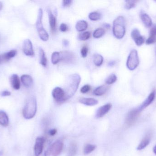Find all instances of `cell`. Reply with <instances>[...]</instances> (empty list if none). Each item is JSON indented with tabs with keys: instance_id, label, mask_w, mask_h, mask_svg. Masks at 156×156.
Listing matches in <instances>:
<instances>
[{
	"instance_id": "1",
	"label": "cell",
	"mask_w": 156,
	"mask_h": 156,
	"mask_svg": "<svg viewBox=\"0 0 156 156\" xmlns=\"http://www.w3.org/2000/svg\"><path fill=\"white\" fill-rule=\"evenodd\" d=\"M80 81V76L76 73L72 74L69 78L67 85L65 91L66 100L74 96L77 90Z\"/></svg>"
},
{
	"instance_id": "2",
	"label": "cell",
	"mask_w": 156,
	"mask_h": 156,
	"mask_svg": "<svg viewBox=\"0 0 156 156\" xmlns=\"http://www.w3.org/2000/svg\"><path fill=\"white\" fill-rule=\"evenodd\" d=\"M37 104L35 98L30 97L27 102L23 110V115L26 119H31L34 118L36 113Z\"/></svg>"
},
{
	"instance_id": "3",
	"label": "cell",
	"mask_w": 156,
	"mask_h": 156,
	"mask_svg": "<svg viewBox=\"0 0 156 156\" xmlns=\"http://www.w3.org/2000/svg\"><path fill=\"white\" fill-rule=\"evenodd\" d=\"M113 32L114 35L118 39H122L126 33L125 20L122 16H119L113 22Z\"/></svg>"
},
{
	"instance_id": "4",
	"label": "cell",
	"mask_w": 156,
	"mask_h": 156,
	"mask_svg": "<svg viewBox=\"0 0 156 156\" xmlns=\"http://www.w3.org/2000/svg\"><path fill=\"white\" fill-rule=\"evenodd\" d=\"M43 16V10L40 8L38 10V15H37L36 26L37 29L39 37L43 41H47L49 38V35L43 27V23H42Z\"/></svg>"
},
{
	"instance_id": "5",
	"label": "cell",
	"mask_w": 156,
	"mask_h": 156,
	"mask_svg": "<svg viewBox=\"0 0 156 156\" xmlns=\"http://www.w3.org/2000/svg\"><path fill=\"white\" fill-rule=\"evenodd\" d=\"M64 147L62 141L58 140L48 147L45 152L44 156H58L61 154Z\"/></svg>"
},
{
	"instance_id": "6",
	"label": "cell",
	"mask_w": 156,
	"mask_h": 156,
	"mask_svg": "<svg viewBox=\"0 0 156 156\" xmlns=\"http://www.w3.org/2000/svg\"><path fill=\"white\" fill-rule=\"evenodd\" d=\"M139 63V57L137 50L133 49L130 52L127 58L126 62L127 67L130 70H134L138 67Z\"/></svg>"
},
{
	"instance_id": "7",
	"label": "cell",
	"mask_w": 156,
	"mask_h": 156,
	"mask_svg": "<svg viewBox=\"0 0 156 156\" xmlns=\"http://www.w3.org/2000/svg\"><path fill=\"white\" fill-rule=\"evenodd\" d=\"M140 112L138 108L133 109L129 111L126 118L125 123L126 125L130 126L133 125L139 117Z\"/></svg>"
},
{
	"instance_id": "8",
	"label": "cell",
	"mask_w": 156,
	"mask_h": 156,
	"mask_svg": "<svg viewBox=\"0 0 156 156\" xmlns=\"http://www.w3.org/2000/svg\"><path fill=\"white\" fill-rule=\"evenodd\" d=\"M53 98L58 103H62L66 100L65 90L60 87H56L52 91Z\"/></svg>"
},
{
	"instance_id": "9",
	"label": "cell",
	"mask_w": 156,
	"mask_h": 156,
	"mask_svg": "<svg viewBox=\"0 0 156 156\" xmlns=\"http://www.w3.org/2000/svg\"><path fill=\"white\" fill-rule=\"evenodd\" d=\"M45 142V139L44 137H38L37 138L34 148L35 156H39L42 154Z\"/></svg>"
},
{
	"instance_id": "10",
	"label": "cell",
	"mask_w": 156,
	"mask_h": 156,
	"mask_svg": "<svg viewBox=\"0 0 156 156\" xmlns=\"http://www.w3.org/2000/svg\"><path fill=\"white\" fill-rule=\"evenodd\" d=\"M23 50L24 54L27 56H34V55L33 44L31 40L27 39L24 41L23 46Z\"/></svg>"
},
{
	"instance_id": "11",
	"label": "cell",
	"mask_w": 156,
	"mask_h": 156,
	"mask_svg": "<svg viewBox=\"0 0 156 156\" xmlns=\"http://www.w3.org/2000/svg\"><path fill=\"white\" fill-rule=\"evenodd\" d=\"M156 92L155 91L152 92L149 96H148L146 100L143 102V103L140 105V107L138 108L140 112L142 111L144 109L148 107L154 101L155 98Z\"/></svg>"
},
{
	"instance_id": "12",
	"label": "cell",
	"mask_w": 156,
	"mask_h": 156,
	"mask_svg": "<svg viewBox=\"0 0 156 156\" xmlns=\"http://www.w3.org/2000/svg\"><path fill=\"white\" fill-rule=\"evenodd\" d=\"M112 105L111 103H107L99 108L96 111L95 117L97 119L102 118L110 111L112 108Z\"/></svg>"
},
{
	"instance_id": "13",
	"label": "cell",
	"mask_w": 156,
	"mask_h": 156,
	"mask_svg": "<svg viewBox=\"0 0 156 156\" xmlns=\"http://www.w3.org/2000/svg\"><path fill=\"white\" fill-rule=\"evenodd\" d=\"M140 16L141 20L146 27H149L152 26L153 24L152 19L147 14L144 12H141Z\"/></svg>"
},
{
	"instance_id": "14",
	"label": "cell",
	"mask_w": 156,
	"mask_h": 156,
	"mask_svg": "<svg viewBox=\"0 0 156 156\" xmlns=\"http://www.w3.org/2000/svg\"><path fill=\"white\" fill-rule=\"evenodd\" d=\"M10 82L12 87L14 89L18 90L20 88V82L16 74H13L10 78Z\"/></svg>"
},
{
	"instance_id": "15",
	"label": "cell",
	"mask_w": 156,
	"mask_h": 156,
	"mask_svg": "<svg viewBox=\"0 0 156 156\" xmlns=\"http://www.w3.org/2000/svg\"><path fill=\"white\" fill-rule=\"evenodd\" d=\"M79 102L84 105L91 106H94L98 103V101L93 98H81Z\"/></svg>"
},
{
	"instance_id": "16",
	"label": "cell",
	"mask_w": 156,
	"mask_h": 156,
	"mask_svg": "<svg viewBox=\"0 0 156 156\" xmlns=\"http://www.w3.org/2000/svg\"><path fill=\"white\" fill-rule=\"evenodd\" d=\"M61 56V60L67 62H72L74 59V55L71 52L69 51H65V52L60 53Z\"/></svg>"
},
{
	"instance_id": "17",
	"label": "cell",
	"mask_w": 156,
	"mask_h": 156,
	"mask_svg": "<svg viewBox=\"0 0 156 156\" xmlns=\"http://www.w3.org/2000/svg\"><path fill=\"white\" fill-rule=\"evenodd\" d=\"M48 12L49 24H50L51 31L52 32H55L56 30V18L52 13L51 10H48Z\"/></svg>"
},
{
	"instance_id": "18",
	"label": "cell",
	"mask_w": 156,
	"mask_h": 156,
	"mask_svg": "<svg viewBox=\"0 0 156 156\" xmlns=\"http://www.w3.org/2000/svg\"><path fill=\"white\" fill-rule=\"evenodd\" d=\"M150 141H151V136L150 134L147 135L145 137L143 138V140L137 147V150L140 151L144 149L150 143Z\"/></svg>"
},
{
	"instance_id": "19",
	"label": "cell",
	"mask_w": 156,
	"mask_h": 156,
	"mask_svg": "<svg viewBox=\"0 0 156 156\" xmlns=\"http://www.w3.org/2000/svg\"><path fill=\"white\" fill-rule=\"evenodd\" d=\"M22 83L27 88L31 87L33 83V79L31 76L28 75H23L21 77Z\"/></svg>"
},
{
	"instance_id": "20",
	"label": "cell",
	"mask_w": 156,
	"mask_h": 156,
	"mask_svg": "<svg viewBox=\"0 0 156 156\" xmlns=\"http://www.w3.org/2000/svg\"><path fill=\"white\" fill-rule=\"evenodd\" d=\"M0 124L3 126H8L9 124V118L5 112L0 111Z\"/></svg>"
},
{
	"instance_id": "21",
	"label": "cell",
	"mask_w": 156,
	"mask_h": 156,
	"mask_svg": "<svg viewBox=\"0 0 156 156\" xmlns=\"http://www.w3.org/2000/svg\"><path fill=\"white\" fill-rule=\"evenodd\" d=\"M108 86L106 85H103L99 86L95 89L93 92V94L96 96H100L104 94L108 89Z\"/></svg>"
},
{
	"instance_id": "22",
	"label": "cell",
	"mask_w": 156,
	"mask_h": 156,
	"mask_svg": "<svg viewBox=\"0 0 156 156\" xmlns=\"http://www.w3.org/2000/svg\"><path fill=\"white\" fill-rule=\"evenodd\" d=\"M88 24L84 20H80L76 24V28L79 32H83L87 29Z\"/></svg>"
},
{
	"instance_id": "23",
	"label": "cell",
	"mask_w": 156,
	"mask_h": 156,
	"mask_svg": "<svg viewBox=\"0 0 156 156\" xmlns=\"http://www.w3.org/2000/svg\"><path fill=\"white\" fill-rule=\"evenodd\" d=\"M77 152V146L75 142L70 143L68 151L67 156H76Z\"/></svg>"
},
{
	"instance_id": "24",
	"label": "cell",
	"mask_w": 156,
	"mask_h": 156,
	"mask_svg": "<svg viewBox=\"0 0 156 156\" xmlns=\"http://www.w3.org/2000/svg\"><path fill=\"white\" fill-rule=\"evenodd\" d=\"M39 57L40 63L44 67H46L47 64V60L45 56V53L43 49L39 48Z\"/></svg>"
},
{
	"instance_id": "25",
	"label": "cell",
	"mask_w": 156,
	"mask_h": 156,
	"mask_svg": "<svg viewBox=\"0 0 156 156\" xmlns=\"http://www.w3.org/2000/svg\"><path fill=\"white\" fill-rule=\"evenodd\" d=\"M93 62L97 67H100L103 62V57L100 54H94L93 57Z\"/></svg>"
},
{
	"instance_id": "26",
	"label": "cell",
	"mask_w": 156,
	"mask_h": 156,
	"mask_svg": "<svg viewBox=\"0 0 156 156\" xmlns=\"http://www.w3.org/2000/svg\"><path fill=\"white\" fill-rule=\"evenodd\" d=\"M61 60V56L60 53L58 52H55L52 54L51 56V61L52 63L54 65L57 64Z\"/></svg>"
},
{
	"instance_id": "27",
	"label": "cell",
	"mask_w": 156,
	"mask_h": 156,
	"mask_svg": "<svg viewBox=\"0 0 156 156\" xmlns=\"http://www.w3.org/2000/svg\"><path fill=\"white\" fill-rule=\"evenodd\" d=\"M96 146L93 144H87L84 147L83 149V153L84 155H88L93 152Z\"/></svg>"
},
{
	"instance_id": "28",
	"label": "cell",
	"mask_w": 156,
	"mask_h": 156,
	"mask_svg": "<svg viewBox=\"0 0 156 156\" xmlns=\"http://www.w3.org/2000/svg\"><path fill=\"white\" fill-rule=\"evenodd\" d=\"M105 33V31L103 28H98L94 32L93 36L94 38H100L104 35Z\"/></svg>"
},
{
	"instance_id": "29",
	"label": "cell",
	"mask_w": 156,
	"mask_h": 156,
	"mask_svg": "<svg viewBox=\"0 0 156 156\" xmlns=\"http://www.w3.org/2000/svg\"><path fill=\"white\" fill-rule=\"evenodd\" d=\"M17 51L16 50H11L9 51V52H6V53H4L5 57V59L6 61H8L10 60L12 58H13L16 55Z\"/></svg>"
},
{
	"instance_id": "30",
	"label": "cell",
	"mask_w": 156,
	"mask_h": 156,
	"mask_svg": "<svg viewBox=\"0 0 156 156\" xmlns=\"http://www.w3.org/2000/svg\"><path fill=\"white\" fill-rule=\"evenodd\" d=\"M89 17L92 21H97L101 18V14L98 12H92L89 14Z\"/></svg>"
},
{
	"instance_id": "31",
	"label": "cell",
	"mask_w": 156,
	"mask_h": 156,
	"mask_svg": "<svg viewBox=\"0 0 156 156\" xmlns=\"http://www.w3.org/2000/svg\"><path fill=\"white\" fill-rule=\"evenodd\" d=\"M116 80H117V77L116 75L114 74H112L106 78L105 82L106 84L110 85L115 82Z\"/></svg>"
},
{
	"instance_id": "32",
	"label": "cell",
	"mask_w": 156,
	"mask_h": 156,
	"mask_svg": "<svg viewBox=\"0 0 156 156\" xmlns=\"http://www.w3.org/2000/svg\"><path fill=\"white\" fill-rule=\"evenodd\" d=\"M90 36V32L87 31V32H83V33L79 34L78 38L80 40L85 41V40L89 39Z\"/></svg>"
},
{
	"instance_id": "33",
	"label": "cell",
	"mask_w": 156,
	"mask_h": 156,
	"mask_svg": "<svg viewBox=\"0 0 156 156\" xmlns=\"http://www.w3.org/2000/svg\"><path fill=\"white\" fill-rule=\"evenodd\" d=\"M125 5V8L129 10L134 8L136 6V1H126Z\"/></svg>"
},
{
	"instance_id": "34",
	"label": "cell",
	"mask_w": 156,
	"mask_h": 156,
	"mask_svg": "<svg viewBox=\"0 0 156 156\" xmlns=\"http://www.w3.org/2000/svg\"><path fill=\"white\" fill-rule=\"evenodd\" d=\"M134 41H135L136 44L137 46H140L142 45H143V44H144L145 41V38L144 37L141 35L140 36H139V37L136 38L135 40H134Z\"/></svg>"
},
{
	"instance_id": "35",
	"label": "cell",
	"mask_w": 156,
	"mask_h": 156,
	"mask_svg": "<svg viewBox=\"0 0 156 156\" xmlns=\"http://www.w3.org/2000/svg\"><path fill=\"white\" fill-rule=\"evenodd\" d=\"M141 35L140 31L138 29H133L131 33V36L134 40Z\"/></svg>"
},
{
	"instance_id": "36",
	"label": "cell",
	"mask_w": 156,
	"mask_h": 156,
	"mask_svg": "<svg viewBox=\"0 0 156 156\" xmlns=\"http://www.w3.org/2000/svg\"><path fill=\"white\" fill-rule=\"evenodd\" d=\"M88 52V49L87 46H84L83 47L81 50V54L83 58L86 57L87 56V53Z\"/></svg>"
},
{
	"instance_id": "37",
	"label": "cell",
	"mask_w": 156,
	"mask_h": 156,
	"mask_svg": "<svg viewBox=\"0 0 156 156\" xmlns=\"http://www.w3.org/2000/svg\"><path fill=\"white\" fill-rule=\"evenodd\" d=\"M156 42V37H154L149 36V38L146 40V43L147 45H151L153 44Z\"/></svg>"
},
{
	"instance_id": "38",
	"label": "cell",
	"mask_w": 156,
	"mask_h": 156,
	"mask_svg": "<svg viewBox=\"0 0 156 156\" xmlns=\"http://www.w3.org/2000/svg\"><path fill=\"white\" fill-rule=\"evenodd\" d=\"M90 89V87L89 85H85L82 87L80 89V92L83 93H88Z\"/></svg>"
},
{
	"instance_id": "39",
	"label": "cell",
	"mask_w": 156,
	"mask_h": 156,
	"mask_svg": "<svg viewBox=\"0 0 156 156\" xmlns=\"http://www.w3.org/2000/svg\"><path fill=\"white\" fill-rule=\"evenodd\" d=\"M150 36L156 37V24H154L150 29Z\"/></svg>"
},
{
	"instance_id": "40",
	"label": "cell",
	"mask_w": 156,
	"mask_h": 156,
	"mask_svg": "<svg viewBox=\"0 0 156 156\" xmlns=\"http://www.w3.org/2000/svg\"><path fill=\"white\" fill-rule=\"evenodd\" d=\"M72 1L71 0H65L63 1V6L64 7H68L71 5L72 3Z\"/></svg>"
},
{
	"instance_id": "41",
	"label": "cell",
	"mask_w": 156,
	"mask_h": 156,
	"mask_svg": "<svg viewBox=\"0 0 156 156\" xmlns=\"http://www.w3.org/2000/svg\"><path fill=\"white\" fill-rule=\"evenodd\" d=\"M68 27L66 24H61L60 26V30H61L62 32H66L67 30Z\"/></svg>"
},
{
	"instance_id": "42",
	"label": "cell",
	"mask_w": 156,
	"mask_h": 156,
	"mask_svg": "<svg viewBox=\"0 0 156 156\" xmlns=\"http://www.w3.org/2000/svg\"><path fill=\"white\" fill-rule=\"evenodd\" d=\"M11 94V93L8 91H3L0 93V95L2 97H7V96H10Z\"/></svg>"
},
{
	"instance_id": "43",
	"label": "cell",
	"mask_w": 156,
	"mask_h": 156,
	"mask_svg": "<svg viewBox=\"0 0 156 156\" xmlns=\"http://www.w3.org/2000/svg\"><path fill=\"white\" fill-rule=\"evenodd\" d=\"M5 62H7V61L5 59L4 55V54L2 55H0V64Z\"/></svg>"
},
{
	"instance_id": "44",
	"label": "cell",
	"mask_w": 156,
	"mask_h": 156,
	"mask_svg": "<svg viewBox=\"0 0 156 156\" xmlns=\"http://www.w3.org/2000/svg\"><path fill=\"white\" fill-rule=\"evenodd\" d=\"M57 130L56 129H51V130H49L48 133L51 136H53L55 135L57 133Z\"/></svg>"
},
{
	"instance_id": "45",
	"label": "cell",
	"mask_w": 156,
	"mask_h": 156,
	"mask_svg": "<svg viewBox=\"0 0 156 156\" xmlns=\"http://www.w3.org/2000/svg\"><path fill=\"white\" fill-rule=\"evenodd\" d=\"M63 44L65 46H68L69 45V41L66 39H64L63 41Z\"/></svg>"
},
{
	"instance_id": "46",
	"label": "cell",
	"mask_w": 156,
	"mask_h": 156,
	"mask_svg": "<svg viewBox=\"0 0 156 156\" xmlns=\"http://www.w3.org/2000/svg\"><path fill=\"white\" fill-rule=\"evenodd\" d=\"M104 26L105 27L107 28H110V27H111V26H110V25L108 24H104Z\"/></svg>"
},
{
	"instance_id": "47",
	"label": "cell",
	"mask_w": 156,
	"mask_h": 156,
	"mask_svg": "<svg viewBox=\"0 0 156 156\" xmlns=\"http://www.w3.org/2000/svg\"><path fill=\"white\" fill-rule=\"evenodd\" d=\"M153 151H154V153L156 155V145L153 148Z\"/></svg>"
},
{
	"instance_id": "48",
	"label": "cell",
	"mask_w": 156,
	"mask_h": 156,
	"mask_svg": "<svg viewBox=\"0 0 156 156\" xmlns=\"http://www.w3.org/2000/svg\"><path fill=\"white\" fill-rule=\"evenodd\" d=\"M115 64L114 62H111L110 63H109V66H112L113 65H114V64Z\"/></svg>"
},
{
	"instance_id": "49",
	"label": "cell",
	"mask_w": 156,
	"mask_h": 156,
	"mask_svg": "<svg viewBox=\"0 0 156 156\" xmlns=\"http://www.w3.org/2000/svg\"><path fill=\"white\" fill-rule=\"evenodd\" d=\"M2 8V3L0 2V10Z\"/></svg>"
}]
</instances>
